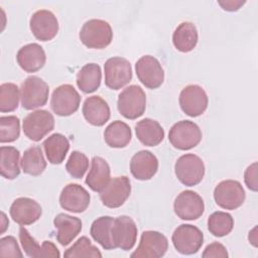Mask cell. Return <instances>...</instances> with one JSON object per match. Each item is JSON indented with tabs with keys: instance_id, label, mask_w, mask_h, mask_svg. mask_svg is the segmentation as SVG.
I'll return each instance as SVG.
<instances>
[{
	"instance_id": "cell-1",
	"label": "cell",
	"mask_w": 258,
	"mask_h": 258,
	"mask_svg": "<svg viewBox=\"0 0 258 258\" xmlns=\"http://www.w3.org/2000/svg\"><path fill=\"white\" fill-rule=\"evenodd\" d=\"M80 40L88 48L103 49L113 39L111 25L102 19H90L86 21L79 33Z\"/></svg>"
},
{
	"instance_id": "cell-2",
	"label": "cell",
	"mask_w": 258,
	"mask_h": 258,
	"mask_svg": "<svg viewBox=\"0 0 258 258\" xmlns=\"http://www.w3.org/2000/svg\"><path fill=\"white\" fill-rule=\"evenodd\" d=\"M117 108L119 113L126 119L135 120L141 117L146 108V95L138 85L125 88L118 96Z\"/></svg>"
},
{
	"instance_id": "cell-3",
	"label": "cell",
	"mask_w": 258,
	"mask_h": 258,
	"mask_svg": "<svg viewBox=\"0 0 258 258\" xmlns=\"http://www.w3.org/2000/svg\"><path fill=\"white\" fill-rule=\"evenodd\" d=\"M49 94L48 85L39 77L26 78L20 87L21 105L26 110H33L46 104Z\"/></svg>"
},
{
	"instance_id": "cell-4",
	"label": "cell",
	"mask_w": 258,
	"mask_h": 258,
	"mask_svg": "<svg viewBox=\"0 0 258 258\" xmlns=\"http://www.w3.org/2000/svg\"><path fill=\"white\" fill-rule=\"evenodd\" d=\"M203 134L200 127L192 121L182 120L175 123L168 132L171 145L179 150H189L202 140Z\"/></svg>"
},
{
	"instance_id": "cell-5",
	"label": "cell",
	"mask_w": 258,
	"mask_h": 258,
	"mask_svg": "<svg viewBox=\"0 0 258 258\" xmlns=\"http://www.w3.org/2000/svg\"><path fill=\"white\" fill-rule=\"evenodd\" d=\"M174 173L182 184L195 186L202 181L205 175L204 161L196 154H183L174 164Z\"/></svg>"
},
{
	"instance_id": "cell-6",
	"label": "cell",
	"mask_w": 258,
	"mask_h": 258,
	"mask_svg": "<svg viewBox=\"0 0 258 258\" xmlns=\"http://www.w3.org/2000/svg\"><path fill=\"white\" fill-rule=\"evenodd\" d=\"M171 241L178 253L192 255L203 246L204 234L194 225L181 224L173 231Z\"/></svg>"
},
{
	"instance_id": "cell-7",
	"label": "cell",
	"mask_w": 258,
	"mask_h": 258,
	"mask_svg": "<svg viewBox=\"0 0 258 258\" xmlns=\"http://www.w3.org/2000/svg\"><path fill=\"white\" fill-rule=\"evenodd\" d=\"M81 104V96L74 86L63 84L55 88L50 99V108L54 114L67 117L76 113Z\"/></svg>"
},
{
	"instance_id": "cell-8",
	"label": "cell",
	"mask_w": 258,
	"mask_h": 258,
	"mask_svg": "<svg viewBox=\"0 0 258 258\" xmlns=\"http://www.w3.org/2000/svg\"><path fill=\"white\" fill-rule=\"evenodd\" d=\"M105 85L111 90H120L132 80V68L128 59L113 56L104 64Z\"/></svg>"
},
{
	"instance_id": "cell-9",
	"label": "cell",
	"mask_w": 258,
	"mask_h": 258,
	"mask_svg": "<svg viewBox=\"0 0 258 258\" xmlns=\"http://www.w3.org/2000/svg\"><path fill=\"white\" fill-rule=\"evenodd\" d=\"M54 128V118L47 110H35L29 113L22 122L25 136L34 141H40Z\"/></svg>"
},
{
	"instance_id": "cell-10",
	"label": "cell",
	"mask_w": 258,
	"mask_h": 258,
	"mask_svg": "<svg viewBox=\"0 0 258 258\" xmlns=\"http://www.w3.org/2000/svg\"><path fill=\"white\" fill-rule=\"evenodd\" d=\"M245 198V190L238 180H222L214 189V199L216 204L225 210L238 209L243 205Z\"/></svg>"
},
{
	"instance_id": "cell-11",
	"label": "cell",
	"mask_w": 258,
	"mask_h": 258,
	"mask_svg": "<svg viewBox=\"0 0 258 258\" xmlns=\"http://www.w3.org/2000/svg\"><path fill=\"white\" fill-rule=\"evenodd\" d=\"M168 249L167 238L157 231H144L141 234L137 249L131 258H160Z\"/></svg>"
},
{
	"instance_id": "cell-12",
	"label": "cell",
	"mask_w": 258,
	"mask_h": 258,
	"mask_svg": "<svg viewBox=\"0 0 258 258\" xmlns=\"http://www.w3.org/2000/svg\"><path fill=\"white\" fill-rule=\"evenodd\" d=\"M179 106L189 117L201 116L208 108L209 98L206 91L199 85H188L179 94Z\"/></svg>"
},
{
	"instance_id": "cell-13",
	"label": "cell",
	"mask_w": 258,
	"mask_h": 258,
	"mask_svg": "<svg viewBox=\"0 0 258 258\" xmlns=\"http://www.w3.org/2000/svg\"><path fill=\"white\" fill-rule=\"evenodd\" d=\"M135 72L138 80L148 89L159 88L164 81V71L152 55H143L135 63Z\"/></svg>"
},
{
	"instance_id": "cell-14",
	"label": "cell",
	"mask_w": 258,
	"mask_h": 258,
	"mask_svg": "<svg viewBox=\"0 0 258 258\" xmlns=\"http://www.w3.org/2000/svg\"><path fill=\"white\" fill-rule=\"evenodd\" d=\"M175 215L181 220L194 221L202 217L205 211V203L202 197L194 190L181 191L173 202Z\"/></svg>"
},
{
	"instance_id": "cell-15",
	"label": "cell",
	"mask_w": 258,
	"mask_h": 258,
	"mask_svg": "<svg viewBox=\"0 0 258 258\" xmlns=\"http://www.w3.org/2000/svg\"><path fill=\"white\" fill-rule=\"evenodd\" d=\"M131 194V183L126 175L112 178L107 186L100 191L102 204L110 209L121 207Z\"/></svg>"
},
{
	"instance_id": "cell-16",
	"label": "cell",
	"mask_w": 258,
	"mask_h": 258,
	"mask_svg": "<svg viewBox=\"0 0 258 258\" xmlns=\"http://www.w3.org/2000/svg\"><path fill=\"white\" fill-rule=\"evenodd\" d=\"M29 27L36 39L49 41L58 32V21L51 11L41 9L32 14L29 20Z\"/></svg>"
},
{
	"instance_id": "cell-17",
	"label": "cell",
	"mask_w": 258,
	"mask_h": 258,
	"mask_svg": "<svg viewBox=\"0 0 258 258\" xmlns=\"http://www.w3.org/2000/svg\"><path fill=\"white\" fill-rule=\"evenodd\" d=\"M137 239V226L128 216H120L114 219L112 226V240L116 248L131 250Z\"/></svg>"
},
{
	"instance_id": "cell-18",
	"label": "cell",
	"mask_w": 258,
	"mask_h": 258,
	"mask_svg": "<svg viewBox=\"0 0 258 258\" xmlns=\"http://www.w3.org/2000/svg\"><path fill=\"white\" fill-rule=\"evenodd\" d=\"M91 197L88 190L78 183L67 184L59 196L60 207L72 213H83L90 205Z\"/></svg>"
},
{
	"instance_id": "cell-19",
	"label": "cell",
	"mask_w": 258,
	"mask_h": 258,
	"mask_svg": "<svg viewBox=\"0 0 258 258\" xmlns=\"http://www.w3.org/2000/svg\"><path fill=\"white\" fill-rule=\"evenodd\" d=\"M9 214L15 223L27 226L35 223L40 218L42 209L35 200L22 197L16 199L11 204Z\"/></svg>"
},
{
	"instance_id": "cell-20",
	"label": "cell",
	"mask_w": 258,
	"mask_h": 258,
	"mask_svg": "<svg viewBox=\"0 0 258 258\" xmlns=\"http://www.w3.org/2000/svg\"><path fill=\"white\" fill-rule=\"evenodd\" d=\"M158 170L157 157L148 150H140L130 160V171L138 180L151 179Z\"/></svg>"
},
{
	"instance_id": "cell-21",
	"label": "cell",
	"mask_w": 258,
	"mask_h": 258,
	"mask_svg": "<svg viewBox=\"0 0 258 258\" xmlns=\"http://www.w3.org/2000/svg\"><path fill=\"white\" fill-rule=\"evenodd\" d=\"M19 240L25 254L28 257L58 258L60 256L57 247L51 241H43V243L40 246L24 227L19 228Z\"/></svg>"
},
{
	"instance_id": "cell-22",
	"label": "cell",
	"mask_w": 258,
	"mask_h": 258,
	"mask_svg": "<svg viewBox=\"0 0 258 258\" xmlns=\"http://www.w3.org/2000/svg\"><path fill=\"white\" fill-rule=\"evenodd\" d=\"M16 60L24 72L35 73L45 64L46 55L40 44L28 43L18 50Z\"/></svg>"
},
{
	"instance_id": "cell-23",
	"label": "cell",
	"mask_w": 258,
	"mask_h": 258,
	"mask_svg": "<svg viewBox=\"0 0 258 258\" xmlns=\"http://www.w3.org/2000/svg\"><path fill=\"white\" fill-rule=\"evenodd\" d=\"M82 112L86 121L93 126H103L111 116L108 103L100 96H91L84 102Z\"/></svg>"
},
{
	"instance_id": "cell-24",
	"label": "cell",
	"mask_w": 258,
	"mask_h": 258,
	"mask_svg": "<svg viewBox=\"0 0 258 258\" xmlns=\"http://www.w3.org/2000/svg\"><path fill=\"white\" fill-rule=\"evenodd\" d=\"M53 225L57 229L55 238L61 246L69 245L82 231V221L77 217L60 213L53 219Z\"/></svg>"
},
{
	"instance_id": "cell-25",
	"label": "cell",
	"mask_w": 258,
	"mask_h": 258,
	"mask_svg": "<svg viewBox=\"0 0 258 258\" xmlns=\"http://www.w3.org/2000/svg\"><path fill=\"white\" fill-rule=\"evenodd\" d=\"M111 180V170L108 162L101 156H94L91 160V169L86 177L87 185L93 190L102 191Z\"/></svg>"
},
{
	"instance_id": "cell-26",
	"label": "cell",
	"mask_w": 258,
	"mask_h": 258,
	"mask_svg": "<svg viewBox=\"0 0 258 258\" xmlns=\"http://www.w3.org/2000/svg\"><path fill=\"white\" fill-rule=\"evenodd\" d=\"M137 139L145 146H156L164 138V130L161 125L150 118H144L135 125Z\"/></svg>"
},
{
	"instance_id": "cell-27",
	"label": "cell",
	"mask_w": 258,
	"mask_h": 258,
	"mask_svg": "<svg viewBox=\"0 0 258 258\" xmlns=\"http://www.w3.org/2000/svg\"><path fill=\"white\" fill-rule=\"evenodd\" d=\"M199 34L197 27L191 22H182L172 34V43L180 52L191 51L198 43Z\"/></svg>"
},
{
	"instance_id": "cell-28",
	"label": "cell",
	"mask_w": 258,
	"mask_h": 258,
	"mask_svg": "<svg viewBox=\"0 0 258 258\" xmlns=\"http://www.w3.org/2000/svg\"><path fill=\"white\" fill-rule=\"evenodd\" d=\"M132 138L131 128L123 121L116 120L110 123L104 131V139L112 148L126 147Z\"/></svg>"
},
{
	"instance_id": "cell-29",
	"label": "cell",
	"mask_w": 258,
	"mask_h": 258,
	"mask_svg": "<svg viewBox=\"0 0 258 258\" xmlns=\"http://www.w3.org/2000/svg\"><path fill=\"white\" fill-rule=\"evenodd\" d=\"M47 160L51 164H60L69 152L70 142L68 138L60 133H53L42 143Z\"/></svg>"
},
{
	"instance_id": "cell-30",
	"label": "cell",
	"mask_w": 258,
	"mask_h": 258,
	"mask_svg": "<svg viewBox=\"0 0 258 258\" xmlns=\"http://www.w3.org/2000/svg\"><path fill=\"white\" fill-rule=\"evenodd\" d=\"M102 72L99 64L95 62L85 64L77 75L78 88L86 93L91 94L97 91L101 85Z\"/></svg>"
},
{
	"instance_id": "cell-31",
	"label": "cell",
	"mask_w": 258,
	"mask_h": 258,
	"mask_svg": "<svg viewBox=\"0 0 258 258\" xmlns=\"http://www.w3.org/2000/svg\"><path fill=\"white\" fill-rule=\"evenodd\" d=\"M114 219L110 216H103L97 218L91 225L90 233L93 239L99 243L105 250L115 249L112 240V226Z\"/></svg>"
},
{
	"instance_id": "cell-32",
	"label": "cell",
	"mask_w": 258,
	"mask_h": 258,
	"mask_svg": "<svg viewBox=\"0 0 258 258\" xmlns=\"http://www.w3.org/2000/svg\"><path fill=\"white\" fill-rule=\"evenodd\" d=\"M0 172L6 179H14L20 173V152L13 146L0 147Z\"/></svg>"
},
{
	"instance_id": "cell-33",
	"label": "cell",
	"mask_w": 258,
	"mask_h": 258,
	"mask_svg": "<svg viewBox=\"0 0 258 258\" xmlns=\"http://www.w3.org/2000/svg\"><path fill=\"white\" fill-rule=\"evenodd\" d=\"M20 163L23 172L33 176L40 175L46 167L42 150L37 145L31 146L24 151Z\"/></svg>"
},
{
	"instance_id": "cell-34",
	"label": "cell",
	"mask_w": 258,
	"mask_h": 258,
	"mask_svg": "<svg viewBox=\"0 0 258 258\" xmlns=\"http://www.w3.org/2000/svg\"><path fill=\"white\" fill-rule=\"evenodd\" d=\"M234 228L233 217L226 212H214L208 218V230L215 237H224Z\"/></svg>"
},
{
	"instance_id": "cell-35",
	"label": "cell",
	"mask_w": 258,
	"mask_h": 258,
	"mask_svg": "<svg viewBox=\"0 0 258 258\" xmlns=\"http://www.w3.org/2000/svg\"><path fill=\"white\" fill-rule=\"evenodd\" d=\"M20 98L19 88L13 83H4L0 86V111L12 112L18 108Z\"/></svg>"
},
{
	"instance_id": "cell-36",
	"label": "cell",
	"mask_w": 258,
	"mask_h": 258,
	"mask_svg": "<svg viewBox=\"0 0 258 258\" xmlns=\"http://www.w3.org/2000/svg\"><path fill=\"white\" fill-rule=\"evenodd\" d=\"M63 256L66 258H79V257H102V253L99 249L93 245L90 239L86 236L77 240L73 246L64 251Z\"/></svg>"
},
{
	"instance_id": "cell-37",
	"label": "cell",
	"mask_w": 258,
	"mask_h": 258,
	"mask_svg": "<svg viewBox=\"0 0 258 258\" xmlns=\"http://www.w3.org/2000/svg\"><path fill=\"white\" fill-rule=\"evenodd\" d=\"M20 135V120L16 116L0 117V142L9 143L18 139Z\"/></svg>"
},
{
	"instance_id": "cell-38",
	"label": "cell",
	"mask_w": 258,
	"mask_h": 258,
	"mask_svg": "<svg viewBox=\"0 0 258 258\" xmlns=\"http://www.w3.org/2000/svg\"><path fill=\"white\" fill-rule=\"evenodd\" d=\"M88 168L89 159L87 155L78 150L73 151L66 163V169L69 174L74 178H82Z\"/></svg>"
},
{
	"instance_id": "cell-39",
	"label": "cell",
	"mask_w": 258,
	"mask_h": 258,
	"mask_svg": "<svg viewBox=\"0 0 258 258\" xmlns=\"http://www.w3.org/2000/svg\"><path fill=\"white\" fill-rule=\"evenodd\" d=\"M0 257H23L19 245L13 236H5L0 239Z\"/></svg>"
},
{
	"instance_id": "cell-40",
	"label": "cell",
	"mask_w": 258,
	"mask_h": 258,
	"mask_svg": "<svg viewBox=\"0 0 258 258\" xmlns=\"http://www.w3.org/2000/svg\"><path fill=\"white\" fill-rule=\"evenodd\" d=\"M229 256L226 247L220 242H213L209 244L203 254V258H227Z\"/></svg>"
},
{
	"instance_id": "cell-41",
	"label": "cell",
	"mask_w": 258,
	"mask_h": 258,
	"mask_svg": "<svg viewBox=\"0 0 258 258\" xmlns=\"http://www.w3.org/2000/svg\"><path fill=\"white\" fill-rule=\"evenodd\" d=\"M257 162L250 164L244 172V181L247 187L253 191L258 190V181H257Z\"/></svg>"
},
{
	"instance_id": "cell-42",
	"label": "cell",
	"mask_w": 258,
	"mask_h": 258,
	"mask_svg": "<svg viewBox=\"0 0 258 258\" xmlns=\"http://www.w3.org/2000/svg\"><path fill=\"white\" fill-rule=\"evenodd\" d=\"M246 2L245 1H234V0H230V1H219L218 4L226 11H237L239 10Z\"/></svg>"
},
{
	"instance_id": "cell-43",
	"label": "cell",
	"mask_w": 258,
	"mask_h": 258,
	"mask_svg": "<svg viewBox=\"0 0 258 258\" xmlns=\"http://www.w3.org/2000/svg\"><path fill=\"white\" fill-rule=\"evenodd\" d=\"M256 231H257V227H254L253 230L251 232H249V242L254 246V247H257V234H256Z\"/></svg>"
},
{
	"instance_id": "cell-44",
	"label": "cell",
	"mask_w": 258,
	"mask_h": 258,
	"mask_svg": "<svg viewBox=\"0 0 258 258\" xmlns=\"http://www.w3.org/2000/svg\"><path fill=\"white\" fill-rule=\"evenodd\" d=\"M1 234H3L9 225V221L7 220L6 215L3 212H1Z\"/></svg>"
}]
</instances>
